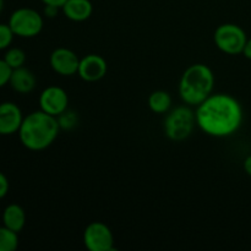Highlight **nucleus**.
Here are the masks:
<instances>
[{
  "instance_id": "obj_1",
  "label": "nucleus",
  "mask_w": 251,
  "mask_h": 251,
  "mask_svg": "<svg viewBox=\"0 0 251 251\" xmlns=\"http://www.w3.org/2000/svg\"><path fill=\"white\" fill-rule=\"evenodd\" d=\"M196 125L205 134L215 137L230 136L243 123V108L234 97L216 93L196 107Z\"/></svg>"
},
{
  "instance_id": "obj_2",
  "label": "nucleus",
  "mask_w": 251,
  "mask_h": 251,
  "mask_svg": "<svg viewBox=\"0 0 251 251\" xmlns=\"http://www.w3.org/2000/svg\"><path fill=\"white\" fill-rule=\"evenodd\" d=\"M59 130L58 118L43 110H37L24 118L19 137L21 144L29 151H43L55 141Z\"/></svg>"
},
{
  "instance_id": "obj_3",
  "label": "nucleus",
  "mask_w": 251,
  "mask_h": 251,
  "mask_svg": "<svg viewBox=\"0 0 251 251\" xmlns=\"http://www.w3.org/2000/svg\"><path fill=\"white\" fill-rule=\"evenodd\" d=\"M215 86L213 71L205 64H194L183 73L179 82V95L190 107H198L212 95Z\"/></svg>"
},
{
  "instance_id": "obj_4",
  "label": "nucleus",
  "mask_w": 251,
  "mask_h": 251,
  "mask_svg": "<svg viewBox=\"0 0 251 251\" xmlns=\"http://www.w3.org/2000/svg\"><path fill=\"white\" fill-rule=\"evenodd\" d=\"M195 124V113L190 108L176 107L164 119V134L172 141H183L193 134Z\"/></svg>"
},
{
  "instance_id": "obj_5",
  "label": "nucleus",
  "mask_w": 251,
  "mask_h": 251,
  "mask_svg": "<svg viewBox=\"0 0 251 251\" xmlns=\"http://www.w3.org/2000/svg\"><path fill=\"white\" fill-rule=\"evenodd\" d=\"M9 26L11 27L15 36L21 38H33L42 32L44 21L41 14L34 9L20 7L10 16Z\"/></svg>"
},
{
  "instance_id": "obj_6",
  "label": "nucleus",
  "mask_w": 251,
  "mask_h": 251,
  "mask_svg": "<svg viewBox=\"0 0 251 251\" xmlns=\"http://www.w3.org/2000/svg\"><path fill=\"white\" fill-rule=\"evenodd\" d=\"M213 41L221 51L229 55L243 53L248 42L247 33L235 24H223L216 28Z\"/></svg>"
},
{
  "instance_id": "obj_7",
  "label": "nucleus",
  "mask_w": 251,
  "mask_h": 251,
  "mask_svg": "<svg viewBox=\"0 0 251 251\" xmlns=\"http://www.w3.org/2000/svg\"><path fill=\"white\" fill-rule=\"evenodd\" d=\"M83 244L90 251H112L114 235L103 222H91L83 232Z\"/></svg>"
},
{
  "instance_id": "obj_8",
  "label": "nucleus",
  "mask_w": 251,
  "mask_h": 251,
  "mask_svg": "<svg viewBox=\"0 0 251 251\" xmlns=\"http://www.w3.org/2000/svg\"><path fill=\"white\" fill-rule=\"evenodd\" d=\"M69 96L65 90L59 86H49L42 91L39 96L41 110L58 118L68 110Z\"/></svg>"
},
{
  "instance_id": "obj_9",
  "label": "nucleus",
  "mask_w": 251,
  "mask_h": 251,
  "mask_svg": "<svg viewBox=\"0 0 251 251\" xmlns=\"http://www.w3.org/2000/svg\"><path fill=\"white\" fill-rule=\"evenodd\" d=\"M49 63H50L51 69L58 75L73 76L77 74L80 58L74 50L61 47V48H56L51 51Z\"/></svg>"
},
{
  "instance_id": "obj_10",
  "label": "nucleus",
  "mask_w": 251,
  "mask_h": 251,
  "mask_svg": "<svg viewBox=\"0 0 251 251\" xmlns=\"http://www.w3.org/2000/svg\"><path fill=\"white\" fill-rule=\"evenodd\" d=\"M108 64L103 56L98 54H88L80 59L78 76L86 82H96L107 75Z\"/></svg>"
},
{
  "instance_id": "obj_11",
  "label": "nucleus",
  "mask_w": 251,
  "mask_h": 251,
  "mask_svg": "<svg viewBox=\"0 0 251 251\" xmlns=\"http://www.w3.org/2000/svg\"><path fill=\"white\" fill-rule=\"evenodd\" d=\"M24 115L21 109L14 102L0 103V135H9L19 132Z\"/></svg>"
},
{
  "instance_id": "obj_12",
  "label": "nucleus",
  "mask_w": 251,
  "mask_h": 251,
  "mask_svg": "<svg viewBox=\"0 0 251 251\" xmlns=\"http://www.w3.org/2000/svg\"><path fill=\"white\" fill-rule=\"evenodd\" d=\"M61 11L70 21L82 22L91 17L93 5L91 0H68L61 6Z\"/></svg>"
},
{
  "instance_id": "obj_13",
  "label": "nucleus",
  "mask_w": 251,
  "mask_h": 251,
  "mask_svg": "<svg viewBox=\"0 0 251 251\" xmlns=\"http://www.w3.org/2000/svg\"><path fill=\"white\" fill-rule=\"evenodd\" d=\"M36 83L37 80L34 74L24 66L14 69L9 81V85L11 86L12 90L19 93H24V95L32 92L36 87Z\"/></svg>"
},
{
  "instance_id": "obj_14",
  "label": "nucleus",
  "mask_w": 251,
  "mask_h": 251,
  "mask_svg": "<svg viewBox=\"0 0 251 251\" xmlns=\"http://www.w3.org/2000/svg\"><path fill=\"white\" fill-rule=\"evenodd\" d=\"M2 223L6 228L20 233L26 225V213L25 210L17 203L6 206L2 212Z\"/></svg>"
},
{
  "instance_id": "obj_15",
  "label": "nucleus",
  "mask_w": 251,
  "mask_h": 251,
  "mask_svg": "<svg viewBox=\"0 0 251 251\" xmlns=\"http://www.w3.org/2000/svg\"><path fill=\"white\" fill-rule=\"evenodd\" d=\"M172 97L166 91H154L149 97L150 109L157 114H163L171 109Z\"/></svg>"
},
{
  "instance_id": "obj_16",
  "label": "nucleus",
  "mask_w": 251,
  "mask_h": 251,
  "mask_svg": "<svg viewBox=\"0 0 251 251\" xmlns=\"http://www.w3.org/2000/svg\"><path fill=\"white\" fill-rule=\"evenodd\" d=\"M19 233L5 226L0 227V251H15L19 247Z\"/></svg>"
},
{
  "instance_id": "obj_17",
  "label": "nucleus",
  "mask_w": 251,
  "mask_h": 251,
  "mask_svg": "<svg viewBox=\"0 0 251 251\" xmlns=\"http://www.w3.org/2000/svg\"><path fill=\"white\" fill-rule=\"evenodd\" d=\"M4 60L14 70V69H19L24 66L25 61H26V54L20 48H10L5 53Z\"/></svg>"
},
{
  "instance_id": "obj_18",
  "label": "nucleus",
  "mask_w": 251,
  "mask_h": 251,
  "mask_svg": "<svg viewBox=\"0 0 251 251\" xmlns=\"http://www.w3.org/2000/svg\"><path fill=\"white\" fill-rule=\"evenodd\" d=\"M14 32H12L11 27L9 26V24H0V50H4L7 49L12 43V39H14Z\"/></svg>"
},
{
  "instance_id": "obj_19",
  "label": "nucleus",
  "mask_w": 251,
  "mask_h": 251,
  "mask_svg": "<svg viewBox=\"0 0 251 251\" xmlns=\"http://www.w3.org/2000/svg\"><path fill=\"white\" fill-rule=\"evenodd\" d=\"M58 122L60 127H64V129H71L76 125L77 123V118H76L75 113L73 112H64L63 114L58 117Z\"/></svg>"
},
{
  "instance_id": "obj_20",
  "label": "nucleus",
  "mask_w": 251,
  "mask_h": 251,
  "mask_svg": "<svg viewBox=\"0 0 251 251\" xmlns=\"http://www.w3.org/2000/svg\"><path fill=\"white\" fill-rule=\"evenodd\" d=\"M12 69L6 64L4 59H0V88L7 85L11 77Z\"/></svg>"
},
{
  "instance_id": "obj_21",
  "label": "nucleus",
  "mask_w": 251,
  "mask_h": 251,
  "mask_svg": "<svg viewBox=\"0 0 251 251\" xmlns=\"http://www.w3.org/2000/svg\"><path fill=\"white\" fill-rule=\"evenodd\" d=\"M9 188H10L9 180H7V178L5 176V174L0 172V200L4 199L5 196L7 195V193H9Z\"/></svg>"
},
{
  "instance_id": "obj_22",
  "label": "nucleus",
  "mask_w": 251,
  "mask_h": 251,
  "mask_svg": "<svg viewBox=\"0 0 251 251\" xmlns=\"http://www.w3.org/2000/svg\"><path fill=\"white\" fill-rule=\"evenodd\" d=\"M59 9H60V7L54 6V5H46V6H44V15H46L47 17L53 19V17H55L56 15H58Z\"/></svg>"
},
{
  "instance_id": "obj_23",
  "label": "nucleus",
  "mask_w": 251,
  "mask_h": 251,
  "mask_svg": "<svg viewBox=\"0 0 251 251\" xmlns=\"http://www.w3.org/2000/svg\"><path fill=\"white\" fill-rule=\"evenodd\" d=\"M41 1L43 2L44 5H54V6H58L61 9V6H63L68 0H41Z\"/></svg>"
},
{
  "instance_id": "obj_24",
  "label": "nucleus",
  "mask_w": 251,
  "mask_h": 251,
  "mask_svg": "<svg viewBox=\"0 0 251 251\" xmlns=\"http://www.w3.org/2000/svg\"><path fill=\"white\" fill-rule=\"evenodd\" d=\"M243 54H244L245 58L251 60V38L248 39L247 44L244 47V50H243Z\"/></svg>"
},
{
  "instance_id": "obj_25",
  "label": "nucleus",
  "mask_w": 251,
  "mask_h": 251,
  "mask_svg": "<svg viewBox=\"0 0 251 251\" xmlns=\"http://www.w3.org/2000/svg\"><path fill=\"white\" fill-rule=\"evenodd\" d=\"M243 167H244L245 173H247L248 176H251V154H250V156H248L247 158H245Z\"/></svg>"
},
{
  "instance_id": "obj_26",
  "label": "nucleus",
  "mask_w": 251,
  "mask_h": 251,
  "mask_svg": "<svg viewBox=\"0 0 251 251\" xmlns=\"http://www.w3.org/2000/svg\"><path fill=\"white\" fill-rule=\"evenodd\" d=\"M2 9H4V0H0V12L2 11Z\"/></svg>"
}]
</instances>
